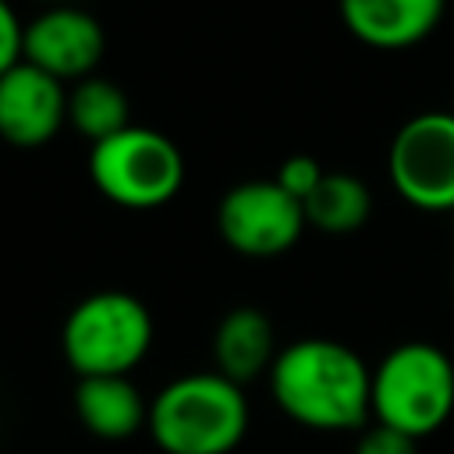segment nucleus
Returning <instances> with one entry per match:
<instances>
[{
	"instance_id": "16",
	"label": "nucleus",
	"mask_w": 454,
	"mask_h": 454,
	"mask_svg": "<svg viewBox=\"0 0 454 454\" xmlns=\"http://www.w3.org/2000/svg\"><path fill=\"white\" fill-rule=\"evenodd\" d=\"M355 454H419V447H415V436L376 422L372 429H365V433L358 436Z\"/></svg>"
},
{
	"instance_id": "11",
	"label": "nucleus",
	"mask_w": 454,
	"mask_h": 454,
	"mask_svg": "<svg viewBox=\"0 0 454 454\" xmlns=\"http://www.w3.org/2000/svg\"><path fill=\"white\" fill-rule=\"evenodd\" d=\"M213 358H216V372L238 387L270 372V365L277 358L270 316L252 305L231 309L213 333Z\"/></svg>"
},
{
	"instance_id": "13",
	"label": "nucleus",
	"mask_w": 454,
	"mask_h": 454,
	"mask_svg": "<svg viewBox=\"0 0 454 454\" xmlns=\"http://www.w3.org/2000/svg\"><path fill=\"white\" fill-rule=\"evenodd\" d=\"M301 209H305V223H312L326 234H348V231H358L369 220L372 195H369L362 177L326 170L323 181L305 195Z\"/></svg>"
},
{
	"instance_id": "7",
	"label": "nucleus",
	"mask_w": 454,
	"mask_h": 454,
	"mask_svg": "<svg viewBox=\"0 0 454 454\" xmlns=\"http://www.w3.org/2000/svg\"><path fill=\"white\" fill-rule=\"evenodd\" d=\"M220 238L252 259L294 248L305 231V209L277 181H241L216 206Z\"/></svg>"
},
{
	"instance_id": "3",
	"label": "nucleus",
	"mask_w": 454,
	"mask_h": 454,
	"mask_svg": "<svg viewBox=\"0 0 454 454\" xmlns=\"http://www.w3.org/2000/svg\"><path fill=\"white\" fill-rule=\"evenodd\" d=\"M372 415L376 422L408 436H426L454 411V365L443 348L426 340L397 344L372 369Z\"/></svg>"
},
{
	"instance_id": "8",
	"label": "nucleus",
	"mask_w": 454,
	"mask_h": 454,
	"mask_svg": "<svg viewBox=\"0 0 454 454\" xmlns=\"http://www.w3.org/2000/svg\"><path fill=\"white\" fill-rule=\"evenodd\" d=\"M106 50L103 25L82 7H50L35 21L25 25L21 60L53 74L57 82L89 78Z\"/></svg>"
},
{
	"instance_id": "1",
	"label": "nucleus",
	"mask_w": 454,
	"mask_h": 454,
	"mask_svg": "<svg viewBox=\"0 0 454 454\" xmlns=\"http://www.w3.org/2000/svg\"><path fill=\"white\" fill-rule=\"evenodd\" d=\"M270 390L280 411L309 429H358L372 415V372L340 340L305 337L277 351Z\"/></svg>"
},
{
	"instance_id": "14",
	"label": "nucleus",
	"mask_w": 454,
	"mask_h": 454,
	"mask_svg": "<svg viewBox=\"0 0 454 454\" xmlns=\"http://www.w3.org/2000/svg\"><path fill=\"white\" fill-rule=\"evenodd\" d=\"M67 121L78 135H85L96 145V142L131 128L128 92L110 78L89 74V78L74 82L67 92Z\"/></svg>"
},
{
	"instance_id": "4",
	"label": "nucleus",
	"mask_w": 454,
	"mask_h": 454,
	"mask_svg": "<svg viewBox=\"0 0 454 454\" xmlns=\"http://www.w3.org/2000/svg\"><path fill=\"white\" fill-rule=\"evenodd\" d=\"M153 344V316L128 291L82 298L60 330V348L78 376H128Z\"/></svg>"
},
{
	"instance_id": "17",
	"label": "nucleus",
	"mask_w": 454,
	"mask_h": 454,
	"mask_svg": "<svg viewBox=\"0 0 454 454\" xmlns=\"http://www.w3.org/2000/svg\"><path fill=\"white\" fill-rule=\"evenodd\" d=\"M21 46H25V25L18 21L11 4L0 0V74L21 60Z\"/></svg>"
},
{
	"instance_id": "10",
	"label": "nucleus",
	"mask_w": 454,
	"mask_h": 454,
	"mask_svg": "<svg viewBox=\"0 0 454 454\" xmlns=\"http://www.w3.org/2000/svg\"><path fill=\"white\" fill-rule=\"evenodd\" d=\"M447 0H340V18L372 50H408L443 18Z\"/></svg>"
},
{
	"instance_id": "9",
	"label": "nucleus",
	"mask_w": 454,
	"mask_h": 454,
	"mask_svg": "<svg viewBox=\"0 0 454 454\" xmlns=\"http://www.w3.org/2000/svg\"><path fill=\"white\" fill-rule=\"evenodd\" d=\"M67 121V89L28 60L0 74V138L21 149L50 142Z\"/></svg>"
},
{
	"instance_id": "12",
	"label": "nucleus",
	"mask_w": 454,
	"mask_h": 454,
	"mask_svg": "<svg viewBox=\"0 0 454 454\" xmlns=\"http://www.w3.org/2000/svg\"><path fill=\"white\" fill-rule=\"evenodd\" d=\"M74 411L99 440H128L149 426V404L128 376H78Z\"/></svg>"
},
{
	"instance_id": "6",
	"label": "nucleus",
	"mask_w": 454,
	"mask_h": 454,
	"mask_svg": "<svg viewBox=\"0 0 454 454\" xmlns=\"http://www.w3.org/2000/svg\"><path fill=\"white\" fill-rule=\"evenodd\" d=\"M390 181L397 195L429 213L454 209V114H419L390 142Z\"/></svg>"
},
{
	"instance_id": "15",
	"label": "nucleus",
	"mask_w": 454,
	"mask_h": 454,
	"mask_svg": "<svg viewBox=\"0 0 454 454\" xmlns=\"http://www.w3.org/2000/svg\"><path fill=\"white\" fill-rule=\"evenodd\" d=\"M323 163L316 160V156H305V153H294V156H287L284 163H280V170H277V184L287 192V195H294L298 202H305V195L323 181Z\"/></svg>"
},
{
	"instance_id": "18",
	"label": "nucleus",
	"mask_w": 454,
	"mask_h": 454,
	"mask_svg": "<svg viewBox=\"0 0 454 454\" xmlns=\"http://www.w3.org/2000/svg\"><path fill=\"white\" fill-rule=\"evenodd\" d=\"M450 216H454V209H450Z\"/></svg>"
},
{
	"instance_id": "2",
	"label": "nucleus",
	"mask_w": 454,
	"mask_h": 454,
	"mask_svg": "<svg viewBox=\"0 0 454 454\" xmlns=\"http://www.w3.org/2000/svg\"><path fill=\"white\" fill-rule=\"evenodd\" d=\"M245 429V387L220 372L177 376L149 404V433L167 454H231Z\"/></svg>"
},
{
	"instance_id": "5",
	"label": "nucleus",
	"mask_w": 454,
	"mask_h": 454,
	"mask_svg": "<svg viewBox=\"0 0 454 454\" xmlns=\"http://www.w3.org/2000/svg\"><path fill=\"white\" fill-rule=\"evenodd\" d=\"M92 184L124 209H156L184 184V156L153 128H124L89 153Z\"/></svg>"
},
{
	"instance_id": "19",
	"label": "nucleus",
	"mask_w": 454,
	"mask_h": 454,
	"mask_svg": "<svg viewBox=\"0 0 454 454\" xmlns=\"http://www.w3.org/2000/svg\"><path fill=\"white\" fill-rule=\"evenodd\" d=\"M450 284H454V277H450Z\"/></svg>"
}]
</instances>
